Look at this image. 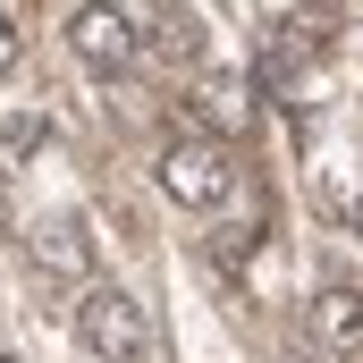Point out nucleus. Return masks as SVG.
Returning <instances> with one entry per match:
<instances>
[{"mask_svg":"<svg viewBox=\"0 0 363 363\" xmlns=\"http://www.w3.org/2000/svg\"><path fill=\"white\" fill-rule=\"evenodd\" d=\"M77 338H85L101 363H144L152 355V313H144V296H127V287H85Z\"/></svg>","mask_w":363,"mask_h":363,"instance_id":"obj_1","label":"nucleus"},{"mask_svg":"<svg viewBox=\"0 0 363 363\" xmlns=\"http://www.w3.org/2000/svg\"><path fill=\"white\" fill-rule=\"evenodd\" d=\"M228 186H237V169H228V152H220L211 135H178V144L161 152V194L186 203V211H211Z\"/></svg>","mask_w":363,"mask_h":363,"instance_id":"obj_2","label":"nucleus"},{"mask_svg":"<svg viewBox=\"0 0 363 363\" xmlns=\"http://www.w3.org/2000/svg\"><path fill=\"white\" fill-rule=\"evenodd\" d=\"M68 43H77L85 68L118 77V68L135 60V17H127V9H68Z\"/></svg>","mask_w":363,"mask_h":363,"instance_id":"obj_3","label":"nucleus"},{"mask_svg":"<svg viewBox=\"0 0 363 363\" xmlns=\"http://www.w3.org/2000/svg\"><path fill=\"white\" fill-rule=\"evenodd\" d=\"M34 262H43V271H60V279H85V271H93V237H85V220H77V211L34 220Z\"/></svg>","mask_w":363,"mask_h":363,"instance_id":"obj_4","label":"nucleus"},{"mask_svg":"<svg viewBox=\"0 0 363 363\" xmlns=\"http://www.w3.org/2000/svg\"><path fill=\"white\" fill-rule=\"evenodd\" d=\"M313 338H321V355H363V287L313 296Z\"/></svg>","mask_w":363,"mask_h":363,"instance_id":"obj_5","label":"nucleus"},{"mask_svg":"<svg viewBox=\"0 0 363 363\" xmlns=\"http://www.w3.org/2000/svg\"><path fill=\"white\" fill-rule=\"evenodd\" d=\"M194 101H203V127H211V135H245V127H254V85H245V77H220V68H211V77L194 85Z\"/></svg>","mask_w":363,"mask_h":363,"instance_id":"obj_6","label":"nucleus"},{"mask_svg":"<svg viewBox=\"0 0 363 363\" xmlns=\"http://www.w3.org/2000/svg\"><path fill=\"white\" fill-rule=\"evenodd\" d=\"M161 43H169L178 60H194V51H203V17H194V9H161Z\"/></svg>","mask_w":363,"mask_h":363,"instance_id":"obj_7","label":"nucleus"},{"mask_svg":"<svg viewBox=\"0 0 363 363\" xmlns=\"http://www.w3.org/2000/svg\"><path fill=\"white\" fill-rule=\"evenodd\" d=\"M0 135H9V144H17V152H34V144H43V118H9V127H0Z\"/></svg>","mask_w":363,"mask_h":363,"instance_id":"obj_8","label":"nucleus"},{"mask_svg":"<svg viewBox=\"0 0 363 363\" xmlns=\"http://www.w3.org/2000/svg\"><path fill=\"white\" fill-rule=\"evenodd\" d=\"M17 68V9H0V77Z\"/></svg>","mask_w":363,"mask_h":363,"instance_id":"obj_9","label":"nucleus"},{"mask_svg":"<svg viewBox=\"0 0 363 363\" xmlns=\"http://www.w3.org/2000/svg\"><path fill=\"white\" fill-rule=\"evenodd\" d=\"M0 237H9V194H0Z\"/></svg>","mask_w":363,"mask_h":363,"instance_id":"obj_10","label":"nucleus"},{"mask_svg":"<svg viewBox=\"0 0 363 363\" xmlns=\"http://www.w3.org/2000/svg\"><path fill=\"white\" fill-rule=\"evenodd\" d=\"M0 363H17V355H0Z\"/></svg>","mask_w":363,"mask_h":363,"instance_id":"obj_11","label":"nucleus"}]
</instances>
